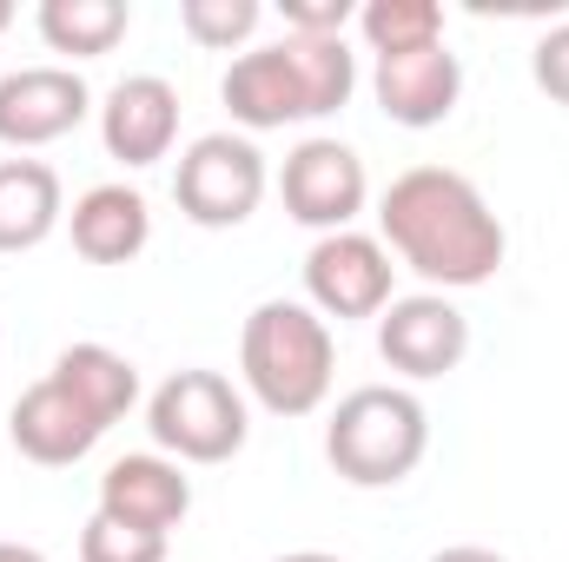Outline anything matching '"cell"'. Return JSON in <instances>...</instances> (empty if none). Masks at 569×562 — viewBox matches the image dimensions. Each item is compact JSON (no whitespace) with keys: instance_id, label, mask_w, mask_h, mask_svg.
Listing matches in <instances>:
<instances>
[{"instance_id":"obj_1","label":"cell","mask_w":569,"mask_h":562,"mask_svg":"<svg viewBox=\"0 0 569 562\" xmlns=\"http://www.w3.org/2000/svg\"><path fill=\"white\" fill-rule=\"evenodd\" d=\"M378 239L398 265H411L430 291H470L503 272L510 232L490 212V199L450 172V165H411L378 199Z\"/></svg>"},{"instance_id":"obj_2","label":"cell","mask_w":569,"mask_h":562,"mask_svg":"<svg viewBox=\"0 0 569 562\" xmlns=\"http://www.w3.org/2000/svg\"><path fill=\"white\" fill-rule=\"evenodd\" d=\"M358 93V53L345 47V33H284L272 47H252L226 67L219 100L226 113L252 133H279L305 120H331L345 100Z\"/></svg>"},{"instance_id":"obj_3","label":"cell","mask_w":569,"mask_h":562,"mask_svg":"<svg viewBox=\"0 0 569 562\" xmlns=\"http://www.w3.org/2000/svg\"><path fill=\"white\" fill-rule=\"evenodd\" d=\"M239 378L259 411L311 418L338 378V338L305 298H266L239 331Z\"/></svg>"},{"instance_id":"obj_4","label":"cell","mask_w":569,"mask_h":562,"mask_svg":"<svg viewBox=\"0 0 569 562\" xmlns=\"http://www.w3.org/2000/svg\"><path fill=\"white\" fill-rule=\"evenodd\" d=\"M430 450V411L398 384H365L338 398L325 423V456L351 490H398Z\"/></svg>"},{"instance_id":"obj_5","label":"cell","mask_w":569,"mask_h":562,"mask_svg":"<svg viewBox=\"0 0 569 562\" xmlns=\"http://www.w3.org/2000/svg\"><path fill=\"white\" fill-rule=\"evenodd\" d=\"M146 430L172 463H232L246 450V398L219 371H172L146 398Z\"/></svg>"},{"instance_id":"obj_6","label":"cell","mask_w":569,"mask_h":562,"mask_svg":"<svg viewBox=\"0 0 569 562\" xmlns=\"http://www.w3.org/2000/svg\"><path fill=\"white\" fill-rule=\"evenodd\" d=\"M272 172H266V152L246 140V133H199V140L179 152V172H172V199L192 225L206 232H232L259 212Z\"/></svg>"},{"instance_id":"obj_7","label":"cell","mask_w":569,"mask_h":562,"mask_svg":"<svg viewBox=\"0 0 569 562\" xmlns=\"http://www.w3.org/2000/svg\"><path fill=\"white\" fill-rule=\"evenodd\" d=\"M398 265L385 252V239L371 232H325L305 252V304L331 324H358V318H385V304L398 298Z\"/></svg>"},{"instance_id":"obj_8","label":"cell","mask_w":569,"mask_h":562,"mask_svg":"<svg viewBox=\"0 0 569 562\" xmlns=\"http://www.w3.org/2000/svg\"><path fill=\"white\" fill-rule=\"evenodd\" d=\"M279 199H284V212H291L298 225H311L318 239H325V232H351V219H358L365 199H371V172H365V159L345 140L311 133V140H298L284 152Z\"/></svg>"},{"instance_id":"obj_9","label":"cell","mask_w":569,"mask_h":562,"mask_svg":"<svg viewBox=\"0 0 569 562\" xmlns=\"http://www.w3.org/2000/svg\"><path fill=\"white\" fill-rule=\"evenodd\" d=\"M470 351V318L443 298V291H411V298H391L385 318H378V358L405 378H450Z\"/></svg>"},{"instance_id":"obj_10","label":"cell","mask_w":569,"mask_h":562,"mask_svg":"<svg viewBox=\"0 0 569 562\" xmlns=\"http://www.w3.org/2000/svg\"><path fill=\"white\" fill-rule=\"evenodd\" d=\"M87 113H93V93L73 67H13V73H0V145H13V152L67 140Z\"/></svg>"},{"instance_id":"obj_11","label":"cell","mask_w":569,"mask_h":562,"mask_svg":"<svg viewBox=\"0 0 569 562\" xmlns=\"http://www.w3.org/2000/svg\"><path fill=\"white\" fill-rule=\"evenodd\" d=\"M371 93L385 107L391 127H443L463 100V60L450 53V40H430V47H411V53H385L371 67Z\"/></svg>"},{"instance_id":"obj_12","label":"cell","mask_w":569,"mask_h":562,"mask_svg":"<svg viewBox=\"0 0 569 562\" xmlns=\"http://www.w3.org/2000/svg\"><path fill=\"white\" fill-rule=\"evenodd\" d=\"M7 436H13V450L27 456V463H40V470H67V463H80L100 436H107V423L93 418L53 371L40 378V384H27L20 398H13V411H7Z\"/></svg>"},{"instance_id":"obj_13","label":"cell","mask_w":569,"mask_h":562,"mask_svg":"<svg viewBox=\"0 0 569 562\" xmlns=\"http://www.w3.org/2000/svg\"><path fill=\"white\" fill-rule=\"evenodd\" d=\"M192 510V476L186 463L159 456V450H140V456H120L107 463L100 476V516L127 523V530H152V536H172Z\"/></svg>"},{"instance_id":"obj_14","label":"cell","mask_w":569,"mask_h":562,"mask_svg":"<svg viewBox=\"0 0 569 562\" xmlns=\"http://www.w3.org/2000/svg\"><path fill=\"white\" fill-rule=\"evenodd\" d=\"M100 140H107V159H120L133 172L159 165L179 140V87L159 73H127L100 107Z\"/></svg>"},{"instance_id":"obj_15","label":"cell","mask_w":569,"mask_h":562,"mask_svg":"<svg viewBox=\"0 0 569 562\" xmlns=\"http://www.w3.org/2000/svg\"><path fill=\"white\" fill-rule=\"evenodd\" d=\"M67 232H73V252L87 265H133L152 239V205H146V192L107 179V185H87L73 199Z\"/></svg>"},{"instance_id":"obj_16","label":"cell","mask_w":569,"mask_h":562,"mask_svg":"<svg viewBox=\"0 0 569 562\" xmlns=\"http://www.w3.org/2000/svg\"><path fill=\"white\" fill-rule=\"evenodd\" d=\"M67 192L47 159H0V252H33L60 232Z\"/></svg>"},{"instance_id":"obj_17","label":"cell","mask_w":569,"mask_h":562,"mask_svg":"<svg viewBox=\"0 0 569 562\" xmlns=\"http://www.w3.org/2000/svg\"><path fill=\"white\" fill-rule=\"evenodd\" d=\"M53 378L107 423V430L140 404V371H133L113 344H67V351L53 358Z\"/></svg>"},{"instance_id":"obj_18","label":"cell","mask_w":569,"mask_h":562,"mask_svg":"<svg viewBox=\"0 0 569 562\" xmlns=\"http://www.w3.org/2000/svg\"><path fill=\"white\" fill-rule=\"evenodd\" d=\"M40 40L53 53H73V60H100L127 40L133 27V7L127 0H40Z\"/></svg>"},{"instance_id":"obj_19","label":"cell","mask_w":569,"mask_h":562,"mask_svg":"<svg viewBox=\"0 0 569 562\" xmlns=\"http://www.w3.org/2000/svg\"><path fill=\"white\" fill-rule=\"evenodd\" d=\"M358 33H365V47L378 60L385 53H411V47L443 40V7L437 0H365L358 7Z\"/></svg>"},{"instance_id":"obj_20","label":"cell","mask_w":569,"mask_h":562,"mask_svg":"<svg viewBox=\"0 0 569 562\" xmlns=\"http://www.w3.org/2000/svg\"><path fill=\"white\" fill-rule=\"evenodd\" d=\"M266 7L259 0H179V27L192 47H212V53H232L259 33Z\"/></svg>"},{"instance_id":"obj_21","label":"cell","mask_w":569,"mask_h":562,"mask_svg":"<svg viewBox=\"0 0 569 562\" xmlns=\"http://www.w3.org/2000/svg\"><path fill=\"white\" fill-rule=\"evenodd\" d=\"M80 562H166V536H152V530H127V523H113V516H87V530H80Z\"/></svg>"},{"instance_id":"obj_22","label":"cell","mask_w":569,"mask_h":562,"mask_svg":"<svg viewBox=\"0 0 569 562\" xmlns=\"http://www.w3.org/2000/svg\"><path fill=\"white\" fill-rule=\"evenodd\" d=\"M530 73H537V87H543L557 107H569V20H557V27L537 40V53H530Z\"/></svg>"},{"instance_id":"obj_23","label":"cell","mask_w":569,"mask_h":562,"mask_svg":"<svg viewBox=\"0 0 569 562\" xmlns=\"http://www.w3.org/2000/svg\"><path fill=\"white\" fill-rule=\"evenodd\" d=\"M279 13H284V27L291 33H345L351 20H358V7L351 0H279Z\"/></svg>"},{"instance_id":"obj_24","label":"cell","mask_w":569,"mask_h":562,"mask_svg":"<svg viewBox=\"0 0 569 562\" xmlns=\"http://www.w3.org/2000/svg\"><path fill=\"white\" fill-rule=\"evenodd\" d=\"M430 562H503L497 550H483V543H450V550H437Z\"/></svg>"},{"instance_id":"obj_25","label":"cell","mask_w":569,"mask_h":562,"mask_svg":"<svg viewBox=\"0 0 569 562\" xmlns=\"http://www.w3.org/2000/svg\"><path fill=\"white\" fill-rule=\"evenodd\" d=\"M0 562H47L40 550H27V543H0Z\"/></svg>"},{"instance_id":"obj_26","label":"cell","mask_w":569,"mask_h":562,"mask_svg":"<svg viewBox=\"0 0 569 562\" xmlns=\"http://www.w3.org/2000/svg\"><path fill=\"white\" fill-rule=\"evenodd\" d=\"M279 562H345V556H325V550H291V556H279Z\"/></svg>"},{"instance_id":"obj_27","label":"cell","mask_w":569,"mask_h":562,"mask_svg":"<svg viewBox=\"0 0 569 562\" xmlns=\"http://www.w3.org/2000/svg\"><path fill=\"white\" fill-rule=\"evenodd\" d=\"M7 27H13V7H7V0H0V33H7Z\"/></svg>"}]
</instances>
